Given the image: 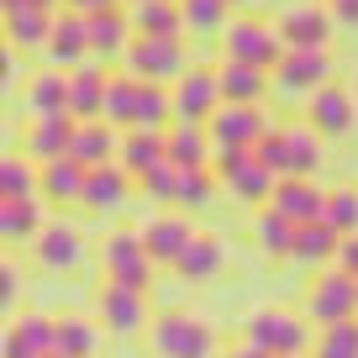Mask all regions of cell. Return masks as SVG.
Segmentation results:
<instances>
[{"label":"cell","instance_id":"6da1fadb","mask_svg":"<svg viewBox=\"0 0 358 358\" xmlns=\"http://www.w3.org/2000/svg\"><path fill=\"white\" fill-rule=\"evenodd\" d=\"M243 343L264 348V353H274V358H306V348H316L311 327L295 311H285V306H258V311H248Z\"/></svg>","mask_w":358,"mask_h":358},{"label":"cell","instance_id":"7a4b0ae2","mask_svg":"<svg viewBox=\"0 0 358 358\" xmlns=\"http://www.w3.org/2000/svg\"><path fill=\"white\" fill-rule=\"evenodd\" d=\"M148 348L153 358H222L216 353V332L190 311H164L148 327Z\"/></svg>","mask_w":358,"mask_h":358},{"label":"cell","instance_id":"3957f363","mask_svg":"<svg viewBox=\"0 0 358 358\" xmlns=\"http://www.w3.org/2000/svg\"><path fill=\"white\" fill-rule=\"evenodd\" d=\"M306 322L322 332V327H337V322H358V280L343 274V268H327L316 274L311 290H306Z\"/></svg>","mask_w":358,"mask_h":358},{"label":"cell","instance_id":"277c9868","mask_svg":"<svg viewBox=\"0 0 358 358\" xmlns=\"http://www.w3.org/2000/svg\"><path fill=\"white\" fill-rule=\"evenodd\" d=\"M101 268H106V280L111 285H132V290H148L153 285V253H148L143 232H106L101 243Z\"/></svg>","mask_w":358,"mask_h":358},{"label":"cell","instance_id":"5b68a950","mask_svg":"<svg viewBox=\"0 0 358 358\" xmlns=\"http://www.w3.org/2000/svg\"><path fill=\"white\" fill-rule=\"evenodd\" d=\"M185 69H190V58H185V43H174V37H132V48H127V74L143 85H179Z\"/></svg>","mask_w":358,"mask_h":358},{"label":"cell","instance_id":"8992f818","mask_svg":"<svg viewBox=\"0 0 358 358\" xmlns=\"http://www.w3.org/2000/svg\"><path fill=\"white\" fill-rule=\"evenodd\" d=\"M222 48L227 58H237V64H253V69H280L285 58V43H280V27L274 22H258V16H243V22H232L222 32Z\"/></svg>","mask_w":358,"mask_h":358},{"label":"cell","instance_id":"52a82bcc","mask_svg":"<svg viewBox=\"0 0 358 358\" xmlns=\"http://www.w3.org/2000/svg\"><path fill=\"white\" fill-rule=\"evenodd\" d=\"M95 316H101V327L116 332V337H132V332H148V327H153V316H148V290L111 285V280L95 295Z\"/></svg>","mask_w":358,"mask_h":358},{"label":"cell","instance_id":"ba28073f","mask_svg":"<svg viewBox=\"0 0 358 358\" xmlns=\"http://www.w3.org/2000/svg\"><path fill=\"white\" fill-rule=\"evenodd\" d=\"M322 85H332V53L327 48H290L274 69L280 95H316Z\"/></svg>","mask_w":358,"mask_h":358},{"label":"cell","instance_id":"9c48e42d","mask_svg":"<svg viewBox=\"0 0 358 358\" xmlns=\"http://www.w3.org/2000/svg\"><path fill=\"white\" fill-rule=\"evenodd\" d=\"M222 85H216V69H185V79L174 85V122H195L211 127V116L222 111Z\"/></svg>","mask_w":358,"mask_h":358},{"label":"cell","instance_id":"30bf717a","mask_svg":"<svg viewBox=\"0 0 358 358\" xmlns=\"http://www.w3.org/2000/svg\"><path fill=\"white\" fill-rule=\"evenodd\" d=\"M306 111H311V132L316 137H348L358 127V95H353V85H322L311 95V106H306Z\"/></svg>","mask_w":358,"mask_h":358},{"label":"cell","instance_id":"8fae6325","mask_svg":"<svg viewBox=\"0 0 358 358\" xmlns=\"http://www.w3.org/2000/svg\"><path fill=\"white\" fill-rule=\"evenodd\" d=\"M274 27H280L285 53H290V48H327V43H332V32H337L332 11H327V6H311V0L280 11V16H274Z\"/></svg>","mask_w":358,"mask_h":358},{"label":"cell","instance_id":"7c38bea8","mask_svg":"<svg viewBox=\"0 0 358 358\" xmlns=\"http://www.w3.org/2000/svg\"><path fill=\"white\" fill-rule=\"evenodd\" d=\"M53 343H58V316L27 311V316H11V327L0 337V358H43L53 353Z\"/></svg>","mask_w":358,"mask_h":358},{"label":"cell","instance_id":"4fadbf2b","mask_svg":"<svg viewBox=\"0 0 358 358\" xmlns=\"http://www.w3.org/2000/svg\"><path fill=\"white\" fill-rule=\"evenodd\" d=\"M268 132L274 127H268L264 106H222L211 116V143L216 148H258Z\"/></svg>","mask_w":358,"mask_h":358},{"label":"cell","instance_id":"5bb4252c","mask_svg":"<svg viewBox=\"0 0 358 358\" xmlns=\"http://www.w3.org/2000/svg\"><path fill=\"white\" fill-rule=\"evenodd\" d=\"M137 232H143V243H148V253H153V264H179V253L195 243V232H201V227H195L185 211H158L153 222H143Z\"/></svg>","mask_w":358,"mask_h":358},{"label":"cell","instance_id":"9a60e30c","mask_svg":"<svg viewBox=\"0 0 358 358\" xmlns=\"http://www.w3.org/2000/svg\"><path fill=\"white\" fill-rule=\"evenodd\" d=\"M79 122L74 116H32L22 137V153L37 158V164H53V158H69V143H74Z\"/></svg>","mask_w":358,"mask_h":358},{"label":"cell","instance_id":"2e32d148","mask_svg":"<svg viewBox=\"0 0 358 358\" xmlns=\"http://www.w3.org/2000/svg\"><path fill=\"white\" fill-rule=\"evenodd\" d=\"M216 179H222L227 195H232V201H243V206H268V201H274V185H280V179L268 174L253 153L237 158V164H227V169H216Z\"/></svg>","mask_w":358,"mask_h":358},{"label":"cell","instance_id":"e0dca14e","mask_svg":"<svg viewBox=\"0 0 358 358\" xmlns=\"http://www.w3.org/2000/svg\"><path fill=\"white\" fill-rule=\"evenodd\" d=\"M216 85H222L227 106H264V95L274 90V74H268V69H253V64H237V58H222Z\"/></svg>","mask_w":358,"mask_h":358},{"label":"cell","instance_id":"ac0fdd59","mask_svg":"<svg viewBox=\"0 0 358 358\" xmlns=\"http://www.w3.org/2000/svg\"><path fill=\"white\" fill-rule=\"evenodd\" d=\"M106 85H111V74L101 64L69 69V116L74 122H101L106 116Z\"/></svg>","mask_w":358,"mask_h":358},{"label":"cell","instance_id":"d6986e66","mask_svg":"<svg viewBox=\"0 0 358 358\" xmlns=\"http://www.w3.org/2000/svg\"><path fill=\"white\" fill-rule=\"evenodd\" d=\"M132 11L127 6H106L90 16V58H127L132 48Z\"/></svg>","mask_w":358,"mask_h":358},{"label":"cell","instance_id":"ffe728a7","mask_svg":"<svg viewBox=\"0 0 358 358\" xmlns=\"http://www.w3.org/2000/svg\"><path fill=\"white\" fill-rule=\"evenodd\" d=\"M274 211L280 216H290L295 227H306V222H322V206H327V185H316V179H280L274 185Z\"/></svg>","mask_w":358,"mask_h":358},{"label":"cell","instance_id":"44dd1931","mask_svg":"<svg viewBox=\"0 0 358 358\" xmlns=\"http://www.w3.org/2000/svg\"><path fill=\"white\" fill-rule=\"evenodd\" d=\"M32 258H37L43 268H53V274L74 268L79 258H85V243H79V227H74V222H48L43 232H37V243H32Z\"/></svg>","mask_w":358,"mask_h":358},{"label":"cell","instance_id":"7402d4cb","mask_svg":"<svg viewBox=\"0 0 358 358\" xmlns=\"http://www.w3.org/2000/svg\"><path fill=\"white\" fill-rule=\"evenodd\" d=\"M69 158L85 169H101V164H116L122 158V132L111 122H79L74 143H69Z\"/></svg>","mask_w":358,"mask_h":358},{"label":"cell","instance_id":"603a6c76","mask_svg":"<svg viewBox=\"0 0 358 358\" xmlns=\"http://www.w3.org/2000/svg\"><path fill=\"white\" fill-rule=\"evenodd\" d=\"M48 58L64 69H79L90 58V16L79 11H58L53 22V37H48Z\"/></svg>","mask_w":358,"mask_h":358},{"label":"cell","instance_id":"cb8c5ba5","mask_svg":"<svg viewBox=\"0 0 358 358\" xmlns=\"http://www.w3.org/2000/svg\"><path fill=\"white\" fill-rule=\"evenodd\" d=\"M116 164H122L132 179L153 174L158 164H169V132H148V127L122 132V158H116Z\"/></svg>","mask_w":358,"mask_h":358},{"label":"cell","instance_id":"d4e9b609","mask_svg":"<svg viewBox=\"0 0 358 358\" xmlns=\"http://www.w3.org/2000/svg\"><path fill=\"white\" fill-rule=\"evenodd\" d=\"M137 179L127 174L122 164H101V169H90V185H85V211H122L127 195H132Z\"/></svg>","mask_w":358,"mask_h":358},{"label":"cell","instance_id":"484cf974","mask_svg":"<svg viewBox=\"0 0 358 358\" xmlns=\"http://www.w3.org/2000/svg\"><path fill=\"white\" fill-rule=\"evenodd\" d=\"M211 158H216L211 127H195V122L169 127V164L174 169H211Z\"/></svg>","mask_w":358,"mask_h":358},{"label":"cell","instance_id":"4316f807","mask_svg":"<svg viewBox=\"0 0 358 358\" xmlns=\"http://www.w3.org/2000/svg\"><path fill=\"white\" fill-rule=\"evenodd\" d=\"M222 264H227V248H222V237H211V232H195V243L179 253V264H174V274L185 285H206V280H216L222 274Z\"/></svg>","mask_w":358,"mask_h":358},{"label":"cell","instance_id":"83f0119b","mask_svg":"<svg viewBox=\"0 0 358 358\" xmlns=\"http://www.w3.org/2000/svg\"><path fill=\"white\" fill-rule=\"evenodd\" d=\"M85 185H90V169L74 164V158H53V164H43V201L85 206Z\"/></svg>","mask_w":358,"mask_h":358},{"label":"cell","instance_id":"f1b7e54d","mask_svg":"<svg viewBox=\"0 0 358 358\" xmlns=\"http://www.w3.org/2000/svg\"><path fill=\"white\" fill-rule=\"evenodd\" d=\"M32 195H43V164L16 148L0 158V201H32Z\"/></svg>","mask_w":358,"mask_h":358},{"label":"cell","instance_id":"f546056e","mask_svg":"<svg viewBox=\"0 0 358 358\" xmlns=\"http://www.w3.org/2000/svg\"><path fill=\"white\" fill-rule=\"evenodd\" d=\"M295 232H301V227H295L290 216H280L274 206H258V211H253V243H258V253L295 258Z\"/></svg>","mask_w":358,"mask_h":358},{"label":"cell","instance_id":"4dcf8cb0","mask_svg":"<svg viewBox=\"0 0 358 358\" xmlns=\"http://www.w3.org/2000/svg\"><path fill=\"white\" fill-rule=\"evenodd\" d=\"M132 32L137 37H174L185 32V16H179V0H132Z\"/></svg>","mask_w":358,"mask_h":358},{"label":"cell","instance_id":"1f68e13d","mask_svg":"<svg viewBox=\"0 0 358 358\" xmlns=\"http://www.w3.org/2000/svg\"><path fill=\"white\" fill-rule=\"evenodd\" d=\"M27 111L32 116H69V69H43L27 85Z\"/></svg>","mask_w":358,"mask_h":358},{"label":"cell","instance_id":"d6a6232c","mask_svg":"<svg viewBox=\"0 0 358 358\" xmlns=\"http://www.w3.org/2000/svg\"><path fill=\"white\" fill-rule=\"evenodd\" d=\"M43 195H32V201H0V237L6 243H37V232H43Z\"/></svg>","mask_w":358,"mask_h":358},{"label":"cell","instance_id":"836d02e7","mask_svg":"<svg viewBox=\"0 0 358 358\" xmlns=\"http://www.w3.org/2000/svg\"><path fill=\"white\" fill-rule=\"evenodd\" d=\"M53 22L58 11H43V6H27V11L6 16V43L22 53V48H48V37H53Z\"/></svg>","mask_w":358,"mask_h":358},{"label":"cell","instance_id":"e575fe53","mask_svg":"<svg viewBox=\"0 0 358 358\" xmlns=\"http://www.w3.org/2000/svg\"><path fill=\"white\" fill-rule=\"evenodd\" d=\"M137 95H143V79H132L127 69H122V74H111V85H106V116H101V122H111L116 132H132Z\"/></svg>","mask_w":358,"mask_h":358},{"label":"cell","instance_id":"d590c367","mask_svg":"<svg viewBox=\"0 0 358 358\" xmlns=\"http://www.w3.org/2000/svg\"><path fill=\"white\" fill-rule=\"evenodd\" d=\"M58 358H95L101 353V327L90 316H58V343H53Z\"/></svg>","mask_w":358,"mask_h":358},{"label":"cell","instance_id":"8d00e7d4","mask_svg":"<svg viewBox=\"0 0 358 358\" xmlns=\"http://www.w3.org/2000/svg\"><path fill=\"white\" fill-rule=\"evenodd\" d=\"M337 248H343V237H337L327 222H306L301 232H295V264L322 268V264H332V258H337Z\"/></svg>","mask_w":358,"mask_h":358},{"label":"cell","instance_id":"74e56055","mask_svg":"<svg viewBox=\"0 0 358 358\" xmlns=\"http://www.w3.org/2000/svg\"><path fill=\"white\" fill-rule=\"evenodd\" d=\"M285 143H290V179H316V169H322V137L311 127H285Z\"/></svg>","mask_w":358,"mask_h":358},{"label":"cell","instance_id":"f35d334b","mask_svg":"<svg viewBox=\"0 0 358 358\" xmlns=\"http://www.w3.org/2000/svg\"><path fill=\"white\" fill-rule=\"evenodd\" d=\"M322 222L332 227L337 237H353L358 232V185H332V190H327Z\"/></svg>","mask_w":358,"mask_h":358},{"label":"cell","instance_id":"ab89813d","mask_svg":"<svg viewBox=\"0 0 358 358\" xmlns=\"http://www.w3.org/2000/svg\"><path fill=\"white\" fill-rule=\"evenodd\" d=\"M179 16H185V32H201V37L232 27V22H227V16H232L227 0H179Z\"/></svg>","mask_w":358,"mask_h":358},{"label":"cell","instance_id":"60d3db41","mask_svg":"<svg viewBox=\"0 0 358 358\" xmlns=\"http://www.w3.org/2000/svg\"><path fill=\"white\" fill-rule=\"evenodd\" d=\"M211 185H216V169H179V195H174V211H201L211 206Z\"/></svg>","mask_w":358,"mask_h":358},{"label":"cell","instance_id":"b9f144b4","mask_svg":"<svg viewBox=\"0 0 358 358\" xmlns=\"http://www.w3.org/2000/svg\"><path fill=\"white\" fill-rule=\"evenodd\" d=\"M311 358H358V322H337L316 332Z\"/></svg>","mask_w":358,"mask_h":358},{"label":"cell","instance_id":"7bdbcfd3","mask_svg":"<svg viewBox=\"0 0 358 358\" xmlns=\"http://www.w3.org/2000/svg\"><path fill=\"white\" fill-rule=\"evenodd\" d=\"M137 190H143L153 206H169V211H174V195H179V169H174V164H158L153 174H143V179H137Z\"/></svg>","mask_w":358,"mask_h":358},{"label":"cell","instance_id":"ee69618b","mask_svg":"<svg viewBox=\"0 0 358 358\" xmlns=\"http://www.w3.org/2000/svg\"><path fill=\"white\" fill-rule=\"evenodd\" d=\"M253 158H258L274 179H290V143H285V127H274V132L253 148Z\"/></svg>","mask_w":358,"mask_h":358},{"label":"cell","instance_id":"f6af8a7d","mask_svg":"<svg viewBox=\"0 0 358 358\" xmlns=\"http://www.w3.org/2000/svg\"><path fill=\"white\" fill-rule=\"evenodd\" d=\"M0 306H6V316H16V306H22V268H16V258H0Z\"/></svg>","mask_w":358,"mask_h":358},{"label":"cell","instance_id":"bcb514c9","mask_svg":"<svg viewBox=\"0 0 358 358\" xmlns=\"http://www.w3.org/2000/svg\"><path fill=\"white\" fill-rule=\"evenodd\" d=\"M337 268L358 280V232H353V237H343V248H337Z\"/></svg>","mask_w":358,"mask_h":358},{"label":"cell","instance_id":"7dc6e473","mask_svg":"<svg viewBox=\"0 0 358 358\" xmlns=\"http://www.w3.org/2000/svg\"><path fill=\"white\" fill-rule=\"evenodd\" d=\"M327 11L337 27H358V0H327Z\"/></svg>","mask_w":358,"mask_h":358},{"label":"cell","instance_id":"c3c4849f","mask_svg":"<svg viewBox=\"0 0 358 358\" xmlns=\"http://www.w3.org/2000/svg\"><path fill=\"white\" fill-rule=\"evenodd\" d=\"M27 6H43V11H58L64 0H0V16H16V11H27Z\"/></svg>","mask_w":358,"mask_h":358},{"label":"cell","instance_id":"681fc988","mask_svg":"<svg viewBox=\"0 0 358 358\" xmlns=\"http://www.w3.org/2000/svg\"><path fill=\"white\" fill-rule=\"evenodd\" d=\"M106 6H122V0H64V11H79V16H95Z\"/></svg>","mask_w":358,"mask_h":358},{"label":"cell","instance_id":"f907efd6","mask_svg":"<svg viewBox=\"0 0 358 358\" xmlns=\"http://www.w3.org/2000/svg\"><path fill=\"white\" fill-rule=\"evenodd\" d=\"M222 358H274V353H264V348H253V343H237V348H227Z\"/></svg>","mask_w":358,"mask_h":358},{"label":"cell","instance_id":"816d5d0a","mask_svg":"<svg viewBox=\"0 0 358 358\" xmlns=\"http://www.w3.org/2000/svg\"><path fill=\"white\" fill-rule=\"evenodd\" d=\"M227 6H232V11H237V6H248V0H227Z\"/></svg>","mask_w":358,"mask_h":358},{"label":"cell","instance_id":"f5cc1de1","mask_svg":"<svg viewBox=\"0 0 358 358\" xmlns=\"http://www.w3.org/2000/svg\"><path fill=\"white\" fill-rule=\"evenodd\" d=\"M353 95H358V79H353Z\"/></svg>","mask_w":358,"mask_h":358},{"label":"cell","instance_id":"db71d44e","mask_svg":"<svg viewBox=\"0 0 358 358\" xmlns=\"http://www.w3.org/2000/svg\"><path fill=\"white\" fill-rule=\"evenodd\" d=\"M43 358H58V353H43Z\"/></svg>","mask_w":358,"mask_h":358}]
</instances>
